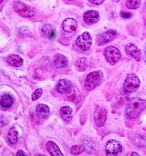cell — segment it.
<instances>
[{
  "label": "cell",
  "instance_id": "6da1fadb",
  "mask_svg": "<svg viewBox=\"0 0 146 156\" xmlns=\"http://www.w3.org/2000/svg\"><path fill=\"white\" fill-rule=\"evenodd\" d=\"M146 109V99L134 97L128 102L125 109V115L130 120L135 119Z\"/></svg>",
  "mask_w": 146,
  "mask_h": 156
},
{
  "label": "cell",
  "instance_id": "7a4b0ae2",
  "mask_svg": "<svg viewBox=\"0 0 146 156\" xmlns=\"http://www.w3.org/2000/svg\"><path fill=\"white\" fill-rule=\"evenodd\" d=\"M104 79V73L102 70H93L89 73L85 78V89L87 91H92L100 86Z\"/></svg>",
  "mask_w": 146,
  "mask_h": 156
},
{
  "label": "cell",
  "instance_id": "3957f363",
  "mask_svg": "<svg viewBox=\"0 0 146 156\" xmlns=\"http://www.w3.org/2000/svg\"><path fill=\"white\" fill-rule=\"evenodd\" d=\"M141 85L140 80L138 76L134 73L127 75L123 82V89L126 93L132 94L138 90Z\"/></svg>",
  "mask_w": 146,
  "mask_h": 156
},
{
  "label": "cell",
  "instance_id": "277c9868",
  "mask_svg": "<svg viewBox=\"0 0 146 156\" xmlns=\"http://www.w3.org/2000/svg\"><path fill=\"white\" fill-rule=\"evenodd\" d=\"M76 45L83 51H87L91 49L93 44V39L91 34L88 31L83 32L78 35L75 40Z\"/></svg>",
  "mask_w": 146,
  "mask_h": 156
},
{
  "label": "cell",
  "instance_id": "5b68a950",
  "mask_svg": "<svg viewBox=\"0 0 146 156\" xmlns=\"http://www.w3.org/2000/svg\"><path fill=\"white\" fill-rule=\"evenodd\" d=\"M104 55L107 61L111 65H115L122 58V54L119 49L112 45L105 49Z\"/></svg>",
  "mask_w": 146,
  "mask_h": 156
},
{
  "label": "cell",
  "instance_id": "8992f818",
  "mask_svg": "<svg viewBox=\"0 0 146 156\" xmlns=\"http://www.w3.org/2000/svg\"><path fill=\"white\" fill-rule=\"evenodd\" d=\"M105 151L106 156H121L123 151V146L119 141L111 139L107 143Z\"/></svg>",
  "mask_w": 146,
  "mask_h": 156
},
{
  "label": "cell",
  "instance_id": "52a82bcc",
  "mask_svg": "<svg viewBox=\"0 0 146 156\" xmlns=\"http://www.w3.org/2000/svg\"><path fill=\"white\" fill-rule=\"evenodd\" d=\"M13 8L17 14L23 17L31 18L35 15L33 8L22 1H15L13 4Z\"/></svg>",
  "mask_w": 146,
  "mask_h": 156
},
{
  "label": "cell",
  "instance_id": "ba28073f",
  "mask_svg": "<svg viewBox=\"0 0 146 156\" xmlns=\"http://www.w3.org/2000/svg\"><path fill=\"white\" fill-rule=\"evenodd\" d=\"M117 32L115 30H109L100 34L97 38V45L100 47L112 42L117 37Z\"/></svg>",
  "mask_w": 146,
  "mask_h": 156
},
{
  "label": "cell",
  "instance_id": "9c48e42d",
  "mask_svg": "<svg viewBox=\"0 0 146 156\" xmlns=\"http://www.w3.org/2000/svg\"><path fill=\"white\" fill-rule=\"evenodd\" d=\"M94 122L98 127H103L108 117V111L102 106H97L94 110Z\"/></svg>",
  "mask_w": 146,
  "mask_h": 156
},
{
  "label": "cell",
  "instance_id": "30bf717a",
  "mask_svg": "<svg viewBox=\"0 0 146 156\" xmlns=\"http://www.w3.org/2000/svg\"><path fill=\"white\" fill-rule=\"evenodd\" d=\"M124 51L126 54L129 55L137 62H140L143 58L142 52L138 46L133 42H129L124 47Z\"/></svg>",
  "mask_w": 146,
  "mask_h": 156
},
{
  "label": "cell",
  "instance_id": "8fae6325",
  "mask_svg": "<svg viewBox=\"0 0 146 156\" xmlns=\"http://www.w3.org/2000/svg\"><path fill=\"white\" fill-rule=\"evenodd\" d=\"M56 89L60 94H69L73 90V86L70 80L62 79L58 81Z\"/></svg>",
  "mask_w": 146,
  "mask_h": 156
},
{
  "label": "cell",
  "instance_id": "7c38bea8",
  "mask_svg": "<svg viewBox=\"0 0 146 156\" xmlns=\"http://www.w3.org/2000/svg\"><path fill=\"white\" fill-rule=\"evenodd\" d=\"M100 14L96 10H88L84 12L83 20L85 23L88 25L98 23L100 20Z\"/></svg>",
  "mask_w": 146,
  "mask_h": 156
},
{
  "label": "cell",
  "instance_id": "4fadbf2b",
  "mask_svg": "<svg viewBox=\"0 0 146 156\" xmlns=\"http://www.w3.org/2000/svg\"><path fill=\"white\" fill-rule=\"evenodd\" d=\"M77 28V21L73 18H66L62 23V28L64 31L72 33L76 31Z\"/></svg>",
  "mask_w": 146,
  "mask_h": 156
},
{
  "label": "cell",
  "instance_id": "5bb4252c",
  "mask_svg": "<svg viewBox=\"0 0 146 156\" xmlns=\"http://www.w3.org/2000/svg\"><path fill=\"white\" fill-rule=\"evenodd\" d=\"M53 64L57 69L65 68L69 64V59L65 55L58 54L53 57Z\"/></svg>",
  "mask_w": 146,
  "mask_h": 156
},
{
  "label": "cell",
  "instance_id": "9a60e30c",
  "mask_svg": "<svg viewBox=\"0 0 146 156\" xmlns=\"http://www.w3.org/2000/svg\"><path fill=\"white\" fill-rule=\"evenodd\" d=\"M14 103V96L9 93H4L0 96V106L3 108H9Z\"/></svg>",
  "mask_w": 146,
  "mask_h": 156
},
{
  "label": "cell",
  "instance_id": "2e32d148",
  "mask_svg": "<svg viewBox=\"0 0 146 156\" xmlns=\"http://www.w3.org/2000/svg\"><path fill=\"white\" fill-rule=\"evenodd\" d=\"M46 148L52 156H64L58 146L52 141H48L46 143Z\"/></svg>",
  "mask_w": 146,
  "mask_h": 156
},
{
  "label": "cell",
  "instance_id": "e0dca14e",
  "mask_svg": "<svg viewBox=\"0 0 146 156\" xmlns=\"http://www.w3.org/2000/svg\"><path fill=\"white\" fill-rule=\"evenodd\" d=\"M7 62L13 67H20L23 63V58L17 54H11L7 57Z\"/></svg>",
  "mask_w": 146,
  "mask_h": 156
},
{
  "label": "cell",
  "instance_id": "ac0fdd59",
  "mask_svg": "<svg viewBox=\"0 0 146 156\" xmlns=\"http://www.w3.org/2000/svg\"><path fill=\"white\" fill-rule=\"evenodd\" d=\"M36 112L39 118L41 119H45L50 115V108L46 104L40 103L37 106Z\"/></svg>",
  "mask_w": 146,
  "mask_h": 156
},
{
  "label": "cell",
  "instance_id": "d6986e66",
  "mask_svg": "<svg viewBox=\"0 0 146 156\" xmlns=\"http://www.w3.org/2000/svg\"><path fill=\"white\" fill-rule=\"evenodd\" d=\"M42 32L45 36L51 41H53L57 37V32L50 24H46L42 28Z\"/></svg>",
  "mask_w": 146,
  "mask_h": 156
},
{
  "label": "cell",
  "instance_id": "ffe728a7",
  "mask_svg": "<svg viewBox=\"0 0 146 156\" xmlns=\"http://www.w3.org/2000/svg\"><path fill=\"white\" fill-rule=\"evenodd\" d=\"M73 110L69 106H63L60 109V115L63 120L66 122H70L73 118Z\"/></svg>",
  "mask_w": 146,
  "mask_h": 156
},
{
  "label": "cell",
  "instance_id": "44dd1931",
  "mask_svg": "<svg viewBox=\"0 0 146 156\" xmlns=\"http://www.w3.org/2000/svg\"><path fill=\"white\" fill-rule=\"evenodd\" d=\"M131 141L135 146L138 147L143 148L146 147V139L141 135L138 134H134V136H133Z\"/></svg>",
  "mask_w": 146,
  "mask_h": 156
},
{
  "label": "cell",
  "instance_id": "7402d4cb",
  "mask_svg": "<svg viewBox=\"0 0 146 156\" xmlns=\"http://www.w3.org/2000/svg\"><path fill=\"white\" fill-rule=\"evenodd\" d=\"M8 140L10 144L14 145L16 144L18 139V132L15 127H12L8 133Z\"/></svg>",
  "mask_w": 146,
  "mask_h": 156
},
{
  "label": "cell",
  "instance_id": "603a6c76",
  "mask_svg": "<svg viewBox=\"0 0 146 156\" xmlns=\"http://www.w3.org/2000/svg\"><path fill=\"white\" fill-rule=\"evenodd\" d=\"M88 67V59L85 57H82L77 60L76 68L80 72H84Z\"/></svg>",
  "mask_w": 146,
  "mask_h": 156
},
{
  "label": "cell",
  "instance_id": "cb8c5ba5",
  "mask_svg": "<svg viewBox=\"0 0 146 156\" xmlns=\"http://www.w3.org/2000/svg\"><path fill=\"white\" fill-rule=\"evenodd\" d=\"M141 2V0H126V7L129 9L135 10L140 7Z\"/></svg>",
  "mask_w": 146,
  "mask_h": 156
},
{
  "label": "cell",
  "instance_id": "d4e9b609",
  "mask_svg": "<svg viewBox=\"0 0 146 156\" xmlns=\"http://www.w3.org/2000/svg\"><path fill=\"white\" fill-rule=\"evenodd\" d=\"M85 147L83 145H74L70 148V152L73 155L77 156L84 151Z\"/></svg>",
  "mask_w": 146,
  "mask_h": 156
},
{
  "label": "cell",
  "instance_id": "484cf974",
  "mask_svg": "<svg viewBox=\"0 0 146 156\" xmlns=\"http://www.w3.org/2000/svg\"><path fill=\"white\" fill-rule=\"evenodd\" d=\"M69 94V98L71 101L76 102V101H79L80 99V94L74 89H73V90Z\"/></svg>",
  "mask_w": 146,
  "mask_h": 156
},
{
  "label": "cell",
  "instance_id": "4316f807",
  "mask_svg": "<svg viewBox=\"0 0 146 156\" xmlns=\"http://www.w3.org/2000/svg\"><path fill=\"white\" fill-rule=\"evenodd\" d=\"M43 94V90L41 88L37 89L32 94V99L33 101H35L40 98Z\"/></svg>",
  "mask_w": 146,
  "mask_h": 156
},
{
  "label": "cell",
  "instance_id": "83f0119b",
  "mask_svg": "<svg viewBox=\"0 0 146 156\" xmlns=\"http://www.w3.org/2000/svg\"><path fill=\"white\" fill-rule=\"evenodd\" d=\"M120 16L121 18H122L123 19H130L132 16V14L130 12H127L126 11H121L120 12Z\"/></svg>",
  "mask_w": 146,
  "mask_h": 156
},
{
  "label": "cell",
  "instance_id": "f1b7e54d",
  "mask_svg": "<svg viewBox=\"0 0 146 156\" xmlns=\"http://www.w3.org/2000/svg\"><path fill=\"white\" fill-rule=\"evenodd\" d=\"M8 119L4 116H0V127H4L8 125Z\"/></svg>",
  "mask_w": 146,
  "mask_h": 156
},
{
  "label": "cell",
  "instance_id": "f546056e",
  "mask_svg": "<svg viewBox=\"0 0 146 156\" xmlns=\"http://www.w3.org/2000/svg\"><path fill=\"white\" fill-rule=\"evenodd\" d=\"M88 1L92 4H94L96 5H99L102 4V3H104L105 0H88Z\"/></svg>",
  "mask_w": 146,
  "mask_h": 156
},
{
  "label": "cell",
  "instance_id": "4dcf8cb0",
  "mask_svg": "<svg viewBox=\"0 0 146 156\" xmlns=\"http://www.w3.org/2000/svg\"><path fill=\"white\" fill-rule=\"evenodd\" d=\"M16 156H28L26 153L23 151L22 150H18V151L16 152Z\"/></svg>",
  "mask_w": 146,
  "mask_h": 156
},
{
  "label": "cell",
  "instance_id": "1f68e13d",
  "mask_svg": "<svg viewBox=\"0 0 146 156\" xmlns=\"http://www.w3.org/2000/svg\"><path fill=\"white\" fill-rule=\"evenodd\" d=\"M131 156H141L139 154H138V152L136 151H133L131 153Z\"/></svg>",
  "mask_w": 146,
  "mask_h": 156
},
{
  "label": "cell",
  "instance_id": "d6a6232c",
  "mask_svg": "<svg viewBox=\"0 0 146 156\" xmlns=\"http://www.w3.org/2000/svg\"><path fill=\"white\" fill-rule=\"evenodd\" d=\"M35 156H46L43 154H41V153H39V154H37L36 155H35Z\"/></svg>",
  "mask_w": 146,
  "mask_h": 156
},
{
  "label": "cell",
  "instance_id": "836d02e7",
  "mask_svg": "<svg viewBox=\"0 0 146 156\" xmlns=\"http://www.w3.org/2000/svg\"><path fill=\"white\" fill-rule=\"evenodd\" d=\"M143 59H144V63H146V56H145V55H144V56H143Z\"/></svg>",
  "mask_w": 146,
  "mask_h": 156
},
{
  "label": "cell",
  "instance_id": "e575fe53",
  "mask_svg": "<svg viewBox=\"0 0 146 156\" xmlns=\"http://www.w3.org/2000/svg\"><path fill=\"white\" fill-rule=\"evenodd\" d=\"M114 2H119L121 0H112Z\"/></svg>",
  "mask_w": 146,
  "mask_h": 156
},
{
  "label": "cell",
  "instance_id": "d590c367",
  "mask_svg": "<svg viewBox=\"0 0 146 156\" xmlns=\"http://www.w3.org/2000/svg\"><path fill=\"white\" fill-rule=\"evenodd\" d=\"M144 55L146 56V47H145V49H144Z\"/></svg>",
  "mask_w": 146,
  "mask_h": 156
},
{
  "label": "cell",
  "instance_id": "8d00e7d4",
  "mask_svg": "<svg viewBox=\"0 0 146 156\" xmlns=\"http://www.w3.org/2000/svg\"><path fill=\"white\" fill-rule=\"evenodd\" d=\"M3 1H4V0H0V4H1V3H2Z\"/></svg>",
  "mask_w": 146,
  "mask_h": 156
},
{
  "label": "cell",
  "instance_id": "74e56055",
  "mask_svg": "<svg viewBox=\"0 0 146 156\" xmlns=\"http://www.w3.org/2000/svg\"><path fill=\"white\" fill-rule=\"evenodd\" d=\"M68 1H74V0H68Z\"/></svg>",
  "mask_w": 146,
  "mask_h": 156
},
{
  "label": "cell",
  "instance_id": "f35d334b",
  "mask_svg": "<svg viewBox=\"0 0 146 156\" xmlns=\"http://www.w3.org/2000/svg\"></svg>",
  "mask_w": 146,
  "mask_h": 156
}]
</instances>
